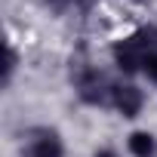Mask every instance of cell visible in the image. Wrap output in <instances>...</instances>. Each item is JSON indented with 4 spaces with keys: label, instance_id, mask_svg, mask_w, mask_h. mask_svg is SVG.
<instances>
[{
    "label": "cell",
    "instance_id": "6da1fadb",
    "mask_svg": "<svg viewBox=\"0 0 157 157\" xmlns=\"http://www.w3.org/2000/svg\"><path fill=\"white\" fill-rule=\"evenodd\" d=\"M22 157H65L59 132L56 129H31Z\"/></svg>",
    "mask_w": 157,
    "mask_h": 157
},
{
    "label": "cell",
    "instance_id": "7a4b0ae2",
    "mask_svg": "<svg viewBox=\"0 0 157 157\" xmlns=\"http://www.w3.org/2000/svg\"><path fill=\"white\" fill-rule=\"evenodd\" d=\"M111 56H114L117 68H120V71H126V74H136L139 68H145V59H148V52L142 49V43L136 40V34H132V37L117 40V43H114V49H111Z\"/></svg>",
    "mask_w": 157,
    "mask_h": 157
},
{
    "label": "cell",
    "instance_id": "3957f363",
    "mask_svg": "<svg viewBox=\"0 0 157 157\" xmlns=\"http://www.w3.org/2000/svg\"><path fill=\"white\" fill-rule=\"evenodd\" d=\"M114 108L123 114V117H139L142 114V105H145V93L132 83H114Z\"/></svg>",
    "mask_w": 157,
    "mask_h": 157
},
{
    "label": "cell",
    "instance_id": "277c9868",
    "mask_svg": "<svg viewBox=\"0 0 157 157\" xmlns=\"http://www.w3.org/2000/svg\"><path fill=\"white\" fill-rule=\"evenodd\" d=\"M154 136L151 132H142V129H136L132 136H129V151L136 154V157H151L154 154Z\"/></svg>",
    "mask_w": 157,
    "mask_h": 157
},
{
    "label": "cell",
    "instance_id": "5b68a950",
    "mask_svg": "<svg viewBox=\"0 0 157 157\" xmlns=\"http://www.w3.org/2000/svg\"><path fill=\"white\" fill-rule=\"evenodd\" d=\"M16 65H19V52H16V46H13V43H6V71H3V83H10V80H13Z\"/></svg>",
    "mask_w": 157,
    "mask_h": 157
},
{
    "label": "cell",
    "instance_id": "8992f818",
    "mask_svg": "<svg viewBox=\"0 0 157 157\" xmlns=\"http://www.w3.org/2000/svg\"><path fill=\"white\" fill-rule=\"evenodd\" d=\"M142 71H145V74L151 77L154 83H157V52H151V56L145 59V68H142Z\"/></svg>",
    "mask_w": 157,
    "mask_h": 157
},
{
    "label": "cell",
    "instance_id": "52a82bcc",
    "mask_svg": "<svg viewBox=\"0 0 157 157\" xmlns=\"http://www.w3.org/2000/svg\"><path fill=\"white\" fill-rule=\"evenodd\" d=\"M96 157H117V154H114V151H99Z\"/></svg>",
    "mask_w": 157,
    "mask_h": 157
},
{
    "label": "cell",
    "instance_id": "ba28073f",
    "mask_svg": "<svg viewBox=\"0 0 157 157\" xmlns=\"http://www.w3.org/2000/svg\"><path fill=\"white\" fill-rule=\"evenodd\" d=\"M80 3H86V0H80Z\"/></svg>",
    "mask_w": 157,
    "mask_h": 157
}]
</instances>
